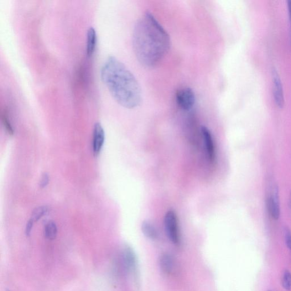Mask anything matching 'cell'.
I'll use <instances>...</instances> for the list:
<instances>
[{"label": "cell", "mask_w": 291, "mask_h": 291, "mask_svg": "<svg viewBox=\"0 0 291 291\" xmlns=\"http://www.w3.org/2000/svg\"><path fill=\"white\" fill-rule=\"evenodd\" d=\"M176 101L178 106L184 111H190L194 107L196 97L195 93L190 88H181L176 95Z\"/></svg>", "instance_id": "277c9868"}, {"label": "cell", "mask_w": 291, "mask_h": 291, "mask_svg": "<svg viewBox=\"0 0 291 291\" xmlns=\"http://www.w3.org/2000/svg\"><path fill=\"white\" fill-rule=\"evenodd\" d=\"M47 212H48V209H47L46 206L36 207V209L33 211L32 217H31L30 219L33 221L34 222L38 221L40 218L46 215Z\"/></svg>", "instance_id": "5bb4252c"}, {"label": "cell", "mask_w": 291, "mask_h": 291, "mask_svg": "<svg viewBox=\"0 0 291 291\" xmlns=\"http://www.w3.org/2000/svg\"><path fill=\"white\" fill-rule=\"evenodd\" d=\"M133 45L139 63L152 67L162 60L171 46L170 36L149 12L138 20L134 29Z\"/></svg>", "instance_id": "6da1fadb"}, {"label": "cell", "mask_w": 291, "mask_h": 291, "mask_svg": "<svg viewBox=\"0 0 291 291\" xmlns=\"http://www.w3.org/2000/svg\"><path fill=\"white\" fill-rule=\"evenodd\" d=\"M288 7L289 17L291 20V1H289L288 2Z\"/></svg>", "instance_id": "ffe728a7"}, {"label": "cell", "mask_w": 291, "mask_h": 291, "mask_svg": "<svg viewBox=\"0 0 291 291\" xmlns=\"http://www.w3.org/2000/svg\"><path fill=\"white\" fill-rule=\"evenodd\" d=\"M160 266L164 273L168 274L173 273L175 267L174 258L170 254H163L160 258Z\"/></svg>", "instance_id": "9c48e42d"}, {"label": "cell", "mask_w": 291, "mask_h": 291, "mask_svg": "<svg viewBox=\"0 0 291 291\" xmlns=\"http://www.w3.org/2000/svg\"><path fill=\"white\" fill-rule=\"evenodd\" d=\"M124 264L129 270H133L136 268L137 261L136 255L133 249L129 246H126L123 248V252Z\"/></svg>", "instance_id": "30bf717a"}, {"label": "cell", "mask_w": 291, "mask_h": 291, "mask_svg": "<svg viewBox=\"0 0 291 291\" xmlns=\"http://www.w3.org/2000/svg\"><path fill=\"white\" fill-rule=\"evenodd\" d=\"M49 182V175L47 174H44L43 176H41V179L39 182V186L41 189H44L47 185H48Z\"/></svg>", "instance_id": "2e32d148"}, {"label": "cell", "mask_w": 291, "mask_h": 291, "mask_svg": "<svg viewBox=\"0 0 291 291\" xmlns=\"http://www.w3.org/2000/svg\"><path fill=\"white\" fill-rule=\"evenodd\" d=\"M267 291H272V290H267Z\"/></svg>", "instance_id": "603a6c76"}, {"label": "cell", "mask_w": 291, "mask_h": 291, "mask_svg": "<svg viewBox=\"0 0 291 291\" xmlns=\"http://www.w3.org/2000/svg\"><path fill=\"white\" fill-rule=\"evenodd\" d=\"M101 79L119 105L128 109L138 107L142 101L141 87L136 78L122 62L110 56L101 71Z\"/></svg>", "instance_id": "7a4b0ae2"}, {"label": "cell", "mask_w": 291, "mask_h": 291, "mask_svg": "<svg viewBox=\"0 0 291 291\" xmlns=\"http://www.w3.org/2000/svg\"><path fill=\"white\" fill-rule=\"evenodd\" d=\"M6 291H10V290H7Z\"/></svg>", "instance_id": "7402d4cb"}, {"label": "cell", "mask_w": 291, "mask_h": 291, "mask_svg": "<svg viewBox=\"0 0 291 291\" xmlns=\"http://www.w3.org/2000/svg\"><path fill=\"white\" fill-rule=\"evenodd\" d=\"M201 134L203 137L206 152L210 162H214L215 160V149L214 139H213L211 132L209 129L202 127L201 128Z\"/></svg>", "instance_id": "52a82bcc"}, {"label": "cell", "mask_w": 291, "mask_h": 291, "mask_svg": "<svg viewBox=\"0 0 291 291\" xmlns=\"http://www.w3.org/2000/svg\"><path fill=\"white\" fill-rule=\"evenodd\" d=\"M164 226L166 233L170 241L175 245H178L180 241L178 222L177 216L174 211L170 210L166 214Z\"/></svg>", "instance_id": "3957f363"}, {"label": "cell", "mask_w": 291, "mask_h": 291, "mask_svg": "<svg viewBox=\"0 0 291 291\" xmlns=\"http://www.w3.org/2000/svg\"><path fill=\"white\" fill-rule=\"evenodd\" d=\"M3 121L5 127V128H6L7 131L8 132V133L12 135L13 134V130L12 127L11 126V124H10V122H9L8 119L7 118L5 114L3 116Z\"/></svg>", "instance_id": "e0dca14e"}, {"label": "cell", "mask_w": 291, "mask_h": 291, "mask_svg": "<svg viewBox=\"0 0 291 291\" xmlns=\"http://www.w3.org/2000/svg\"><path fill=\"white\" fill-rule=\"evenodd\" d=\"M283 288L287 290H291V273L288 270H285L282 278Z\"/></svg>", "instance_id": "9a60e30c"}, {"label": "cell", "mask_w": 291, "mask_h": 291, "mask_svg": "<svg viewBox=\"0 0 291 291\" xmlns=\"http://www.w3.org/2000/svg\"><path fill=\"white\" fill-rule=\"evenodd\" d=\"M141 228L146 237L151 239V240H155L157 238L158 232L155 227L150 222H143Z\"/></svg>", "instance_id": "7c38bea8"}, {"label": "cell", "mask_w": 291, "mask_h": 291, "mask_svg": "<svg viewBox=\"0 0 291 291\" xmlns=\"http://www.w3.org/2000/svg\"><path fill=\"white\" fill-rule=\"evenodd\" d=\"M97 41L96 32L94 28H90L87 33V53L91 56L94 53Z\"/></svg>", "instance_id": "8fae6325"}, {"label": "cell", "mask_w": 291, "mask_h": 291, "mask_svg": "<svg viewBox=\"0 0 291 291\" xmlns=\"http://www.w3.org/2000/svg\"><path fill=\"white\" fill-rule=\"evenodd\" d=\"M285 240L287 247L291 250V233L289 230L285 231Z\"/></svg>", "instance_id": "ac0fdd59"}, {"label": "cell", "mask_w": 291, "mask_h": 291, "mask_svg": "<svg viewBox=\"0 0 291 291\" xmlns=\"http://www.w3.org/2000/svg\"><path fill=\"white\" fill-rule=\"evenodd\" d=\"M57 233H58V228L53 221L49 222L45 227V237L50 240H54L56 237Z\"/></svg>", "instance_id": "4fadbf2b"}, {"label": "cell", "mask_w": 291, "mask_h": 291, "mask_svg": "<svg viewBox=\"0 0 291 291\" xmlns=\"http://www.w3.org/2000/svg\"><path fill=\"white\" fill-rule=\"evenodd\" d=\"M268 209L270 215L274 220H278L280 216V205L278 190L276 187L270 195L268 201Z\"/></svg>", "instance_id": "ba28073f"}, {"label": "cell", "mask_w": 291, "mask_h": 291, "mask_svg": "<svg viewBox=\"0 0 291 291\" xmlns=\"http://www.w3.org/2000/svg\"><path fill=\"white\" fill-rule=\"evenodd\" d=\"M105 141V133L100 123L97 122L93 129V150L95 156L99 154Z\"/></svg>", "instance_id": "8992f818"}, {"label": "cell", "mask_w": 291, "mask_h": 291, "mask_svg": "<svg viewBox=\"0 0 291 291\" xmlns=\"http://www.w3.org/2000/svg\"><path fill=\"white\" fill-rule=\"evenodd\" d=\"M34 222L32 220L30 219V220L27 223V227H26V235L27 236H29L32 232V228L34 224Z\"/></svg>", "instance_id": "d6986e66"}, {"label": "cell", "mask_w": 291, "mask_h": 291, "mask_svg": "<svg viewBox=\"0 0 291 291\" xmlns=\"http://www.w3.org/2000/svg\"><path fill=\"white\" fill-rule=\"evenodd\" d=\"M290 209H291V197H290Z\"/></svg>", "instance_id": "44dd1931"}, {"label": "cell", "mask_w": 291, "mask_h": 291, "mask_svg": "<svg viewBox=\"0 0 291 291\" xmlns=\"http://www.w3.org/2000/svg\"><path fill=\"white\" fill-rule=\"evenodd\" d=\"M273 78L275 101L277 106L282 108L284 105L283 89L281 80L276 70L273 71Z\"/></svg>", "instance_id": "5b68a950"}]
</instances>
